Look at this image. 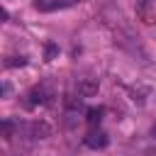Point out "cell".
<instances>
[{
    "label": "cell",
    "mask_w": 156,
    "mask_h": 156,
    "mask_svg": "<svg viewBox=\"0 0 156 156\" xmlns=\"http://www.w3.org/2000/svg\"><path fill=\"white\" fill-rule=\"evenodd\" d=\"M146 156H156V149H151V151H146Z\"/></svg>",
    "instance_id": "30bf717a"
},
{
    "label": "cell",
    "mask_w": 156,
    "mask_h": 156,
    "mask_svg": "<svg viewBox=\"0 0 156 156\" xmlns=\"http://www.w3.org/2000/svg\"><path fill=\"white\" fill-rule=\"evenodd\" d=\"M56 51H58V49H56L54 44H46V61H51V58L56 56Z\"/></svg>",
    "instance_id": "ba28073f"
},
{
    "label": "cell",
    "mask_w": 156,
    "mask_h": 156,
    "mask_svg": "<svg viewBox=\"0 0 156 156\" xmlns=\"http://www.w3.org/2000/svg\"><path fill=\"white\" fill-rule=\"evenodd\" d=\"M134 12H136V20H141L144 24H154L156 22V7H154L151 0H136Z\"/></svg>",
    "instance_id": "6da1fadb"
},
{
    "label": "cell",
    "mask_w": 156,
    "mask_h": 156,
    "mask_svg": "<svg viewBox=\"0 0 156 156\" xmlns=\"http://www.w3.org/2000/svg\"><path fill=\"white\" fill-rule=\"evenodd\" d=\"M27 61H24V56H10L7 61H5V66H24Z\"/></svg>",
    "instance_id": "52a82bcc"
},
{
    "label": "cell",
    "mask_w": 156,
    "mask_h": 156,
    "mask_svg": "<svg viewBox=\"0 0 156 156\" xmlns=\"http://www.w3.org/2000/svg\"><path fill=\"white\" fill-rule=\"evenodd\" d=\"M85 146H90V149H102V146H107V134L93 127V129L85 134Z\"/></svg>",
    "instance_id": "3957f363"
},
{
    "label": "cell",
    "mask_w": 156,
    "mask_h": 156,
    "mask_svg": "<svg viewBox=\"0 0 156 156\" xmlns=\"http://www.w3.org/2000/svg\"><path fill=\"white\" fill-rule=\"evenodd\" d=\"M102 115H105V110H102V107H90L85 119H88V124H90V127H98V124H100V119H102Z\"/></svg>",
    "instance_id": "8992f818"
},
{
    "label": "cell",
    "mask_w": 156,
    "mask_h": 156,
    "mask_svg": "<svg viewBox=\"0 0 156 156\" xmlns=\"http://www.w3.org/2000/svg\"><path fill=\"white\" fill-rule=\"evenodd\" d=\"M151 134H154V136H156V124H154V129H151Z\"/></svg>",
    "instance_id": "8fae6325"
},
{
    "label": "cell",
    "mask_w": 156,
    "mask_h": 156,
    "mask_svg": "<svg viewBox=\"0 0 156 156\" xmlns=\"http://www.w3.org/2000/svg\"><path fill=\"white\" fill-rule=\"evenodd\" d=\"M2 134H5V139H10V134H12V124H10L7 119L2 122Z\"/></svg>",
    "instance_id": "9c48e42d"
},
{
    "label": "cell",
    "mask_w": 156,
    "mask_h": 156,
    "mask_svg": "<svg viewBox=\"0 0 156 156\" xmlns=\"http://www.w3.org/2000/svg\"><path fill=\"white\" fill-rule=\"evenodd\" d=\"M95 93H98V80L83 78V80L78 83V95H80V98H90V95H95Z\"/></svg>",
    "instance_id": "277c9868"
},
{
    "label": "cell",
    "mask_w": 156,
    "mask_h": 156,
    "mask_svg": "<svg viewBox=\"0 0 156 156\" xmlns=\"http://www.w3.org/2000/svg\"><path fill=\"white\" fill-rule=\"evenodd\" d=\"M44 102H49V93H46L44 85H37V88H32V90L27 93L24 105H27L29 110H34V107H39V105H44Z\"/></svg>",
    "instance_id": "7a4b0ae2"
},
{
    "label": "cell",
    "mask_w": 156,
    "mask_h": 156,
    "mask_svg": "<svg viewBox=\"0 0 156 156\" xmlns=\"http://www.w3.org/2000/svg\"><path fill=\"white\" fill-rule=\"evenodd\" d=\"M29 132H32L34 139H46V136L51 134V127H49L46 122H34V124L29 127Z\"/></svg>",
    "instance_id": "5b68a950"
}]
</instances>
